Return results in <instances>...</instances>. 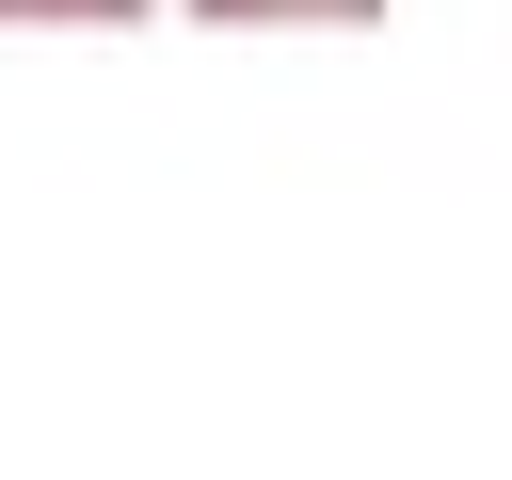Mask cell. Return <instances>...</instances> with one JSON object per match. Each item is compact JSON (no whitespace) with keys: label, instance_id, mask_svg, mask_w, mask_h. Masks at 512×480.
Returning <instances> with one entry per match:
<instances>
[{"label":"cell","instance_id":"cell-2","mask_svg":"<svg viewBox=\"0 0 512 480\" xmlns=\"http://www.w3.org/2000/svg\"><path fill=\"white\" fill-rule=\"evenodd\" d=\"M0 16H128V0H0Z\"/></svg>","mask_w":512,"mask_h":480},{"label":"cell","instance_id":"cell-1","mask_svg":"<svg viewBox=\"0 0 512 480\" xmlns=\"http://www.w3.org/2000/svg\"><path fill=\"white\" fill-rule=\"evenodd\" d=\"M208 16H368V0H208Z\"/></svg>","mask_w":512,"mask_h":480}]
</instances>
